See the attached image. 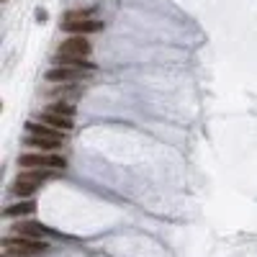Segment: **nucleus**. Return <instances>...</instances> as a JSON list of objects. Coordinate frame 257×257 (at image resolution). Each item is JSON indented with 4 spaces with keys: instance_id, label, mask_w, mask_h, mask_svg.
Segmentation results:
<instances>
[{
    "instance_id": "nucleus-1",
    "label": "nucleus",
    "mask_w": 257,
    "mask_h": 257,
    "mask_svg": "<svg viewBox=\"0 0 257 257\" xmlns=\"http://www.w3.org/2000/svg\"><path fill=\"white\" fill-rule=\"evenodd\" d=\"M54 175L49 173V170H24L16 180H13V185H11V193H16V196H31V193L41 185V183H47V180H52Z\"/></svg>"
},
{
    "instance_id": "nucleus-2",
    "label": "nucleus",
    "mask_w": 257,
    "mask_h": 257,
    "mask_svg": "<svg viewBox=\"0 0 257 257\" xmlns=\"http://www.w3.org/2000/svg\"><path fill=\"white\" fill-rule=\"evenodd\" d=\"M49 247L41 239H29V237H13V239H3V252L13 254V257H36L44 254Z\"/></svg>"
},
{
    "instance_id": "nucleus-3",
    "label": "nucleus",
    "mask_w": 257,
    "mask_h": 257,
    "mask_svg": "<svg viewBox=\"0 0 257 257\" xmlns=\"http://www.w3.org/2000/svg\"><path fill=\"white\" fill-rule=\"evenodd\" d=\"M18 165L26 167V170H62L67 167L64 157L52 155V152H34V155H21Z\"/></svg>"
},
{
    "instance_id": "nucleus-4",
    "label": "nucleus",
    "mask_w": 257,
    "mask_h": 257,
    "mask_svg": "<svg viewBox=\"0 0 257 257\" xmlns=\"http://www.w3.org/2000/svg\"><path fill=\"white\" fill-rule=\"evenodd\" d=\"M90 41L88 39H82V36H72V39H67L64 44L59 47V52L57 54H67V57H88L90 54Z\"/></svg>"
},
{
    "instance_id": "nucleus-5",
    "label": "nucleus",
    "mask_w": 257,
    "mask_h": 257,
    "mask_svg": "<svg viewBox=\"0 0 257 257\" xmlns=\"http://www.w3.org/2000/svg\"><path fill=\"white\" fill-rule=\"evenodd\" d=\"M16 237H29V239H39V237H44V234H49L52 229H47L44 224H39V221H18L13 224L11 229Z\"/></svg>"
},
{
    "instance_id": "nucleus-6",
    "label": "nucleus",
    "mask_w": 257,
    "mask_h": 257,
    "mask_svg": "<svg viewBox=\"0 0 257 257\" xmlns=\"http://www.w3.org/2000/svg\"><path fill=\"white\" fill-rule=\"evenodd\" d=\"M62 29L70 34H95L103 29V24L95 18H80V21H62Z\"/></svg>"
},
{
    "instance_id": "nucleus-7",
    "label": "nucleus",
    "mask_w": 257,
    "mask_h": 257,
    "mask_svg": "<svg viewBox=\"0 0 257 257\" xmlns=\"http://www.w3.org/2000/svg\"><path fill=\"white\" fill-rule=\"evenodd\" d=\"M54 67H72V70H95V64L85 57H67V54H57L54 59Z\"/></svg>"
},
{
    "instance_id": "nucleus-8",
    "label": "nucleus",
    "mask_w": 257,
    "mask_h": 257,
    "mask_svg": "<svg viewBox=\"0 0 257 257\" xmlns=\"http://www.w3.org/2000/svg\"><path fill=\"white\" fill-rule=\"evenodd\" d=\"M26 132H29V137H39V139H59V142H62L59 128H52V126L44 123V121H29V123H26Z\"/></svg>"
},
{
    "instance_id": "nucleus-9",
    "label": "nucleus",
    "mask_w": 257,
    "mask_h": 257,
    "mask_svg": "<svg viewBox=\"0 0 257 257\" xmlns=\"http://www.w3.org/2000/svg\"><path fill=\"white\" fill-rule=\"evenodd\" d=\"M82 77V70H72V67H52L47 72L49 82H75Z\"/></svg>"
},
{
    "instance_id": "nucleus-10",
    "label": "nucleus",
    "mask_w": 257,
    "mask_h": 257,
    "mask_svg": "<svg viewBox=\"0 0 257 257\" xmlns=\"http://www.w3.org/2000/svg\"><path fill=\"white\" fill-rule=\"evenodd\" d=\"M41 121L49 123L52 128H59V132H70V128H72V118L70 116H59V113H52V111L41 113Z\"/></svg>"
},
{
    "instance_id": "nucleus-11",
    "label": "nucleus",
    "mask_w": 257,
    "mask_h": 257,
    "mask_svg": "<svg viewBox=\"0 0 257 257\" xmlns=\"http://www.w3.org/2000/svg\"><path fill=\"white\" fill-rule=\"evenodd\" d=\"M36 211V203L34 201H21V203H13V206H6L3 208V216H31Z\"/></svg>"
},
{
    "instance_id": "nucleus-12",
    "label": "nucleus",
    "mask_w": 257,
    "mask_h": 257,
    "mask_svg": "<svg viewBox=\"0 0 257 257\" xmlns=\"http://www.w3.org/2000/svg\"><path fill=\"white\" fill-rule=\"evenodd\" d=\"M26 144H31V147H36V149H44V152H47V149H57L62 142H59V139H39V137H29Z\"/></svg>"
},
{
    "instance_id": "nucleus-13",
    "label": "nucleus",
    "mask_w": 257,
    "mask_h": 257,
    "mask_svg": "<svg viewBox=\"0 0 257 257\" xmlns=\"http://www.w3.org/2000/svg\"><path fill=\"white\" fill-rule=\"evenodd\" d=\"M49 111L52 113H59V116H75V108L72 105H67V103H54V105H49Z\"/></svg>"
}]
</instances>
